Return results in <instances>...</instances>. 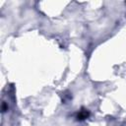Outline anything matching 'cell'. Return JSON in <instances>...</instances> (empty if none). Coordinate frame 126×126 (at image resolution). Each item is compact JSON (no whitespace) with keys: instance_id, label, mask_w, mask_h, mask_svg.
<instances>
[{"instance_id":"6da1fadb","label":"cell","mask_w":126,"mask_h":126,"mask_svg":"<svg viewBox=\"0 0 126 126\" xmlns=\"http://www.w3.org/2000/svg\"><path fill=\"white\" fill-rule=\"evenodd\" d=\"M89 116V112L87 110H81L79 113H78V119L82 120V119H85Z\"/></svg>"},{"instance_id":"7a4b0ae2","label":"cell","mask_w":126,"mask_h":126,"mask_svg":"<svg viewBox=\"0 0 126 126\" xmlns=\"http://www.w3.org/2000/svg\"><path fill=\"white\" fill-rule=\"evenodd\" d=\"M7 109H8V106L6 105V102L4 101V102L2 103V110H3V112H4V111H6Z\"/></svg>"}]
</instances>
